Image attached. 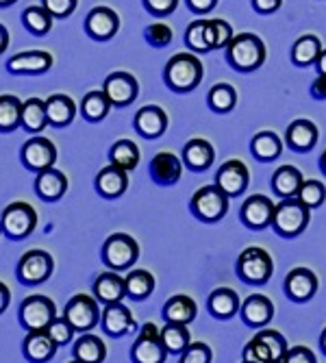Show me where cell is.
<instances>
[{"label": "cell", "instance_id": "6da1fadb", "mask_svg": "<svg viewBox=\"0 0 326 363\" xmlns=\"http://www.w3.org/2000/svg\"><path fill=\"white\" fill-rule=\"evenodd\" d=\"M203 74H205L203 61L191 52H179L170 57V61L166 63V70H163L166 85L174 91L196 89L203 81Z\"/></svg>", "mask_w": 326, "mask_h": 363}, {"label": "cell", "instance_id": "7a4b0ae2", "mask_svg": "<svg viewBox=\"0 0 326 363\" xmlns=\"http://www.w3.org/2000/svg\"><path fill=\"white\" fill-rule=\"evenodd\" d=\"M226 59L235 70L250 72L261 68V63L266 61V46L252 33H240L226 46Z\"/></svg>", "mask_w": 326, "mask_h": 363}, {"label": "cell", "instance_id": "3957f363", "mask_svg": "<svg viewBox=\"0 0 326 363\" xmlns=\"http://www.w3.org/2000/svg\"><path fill=\"white\" fill-rule=\"evenodd\" d=\"M309 224V207L300 201L298 196L285 198L283 203L276 205L272 226L276 228V233L283 238H296Z\"/></svg>", "mask_w": 326, "mask_h": 363}, {"label": "cell", "instance_id": "277c9868", "mask_svg": "<svg viewBox=\"0 0 326 363\" xmlns=\"http://www.w3.org/2000/svg\"><path fill=\"white\" fill-rule=\"evenodd\" d=\"M0 222H3V233L9 240L20 242V240H26L33 230L38 228V211L24 201H16L5 207L3 216H0Z\"/></svg>", "mask_w": 326, "mask_h": 363}, {"label": "cell", "instance_id": "5b68a950", "mask_svg": "<svg viewBox=\"0 0 326 363\" xmlns=\"http://www.w3.org/2000/svg\"><path fill=\"white\" fill-rule=\"evenodd\" d=\"M52 270H55V259L50 257V252L33 248L20 257L16 266V277L22 285L35 287L46 283L52 277Z\"/></svg>", "mask_w": 326, "mask_h": 363}, {"label": "cell", "instance_id": "8992f818", "mask_svg": "<svg viewBox=\"0 0 326 363\" xmlns=\"http://www.w3.org/2000/svg\"><path fill=\"white\" fill-rule=\"evenodd\" d=\"M272 272H274V261H272L270 252L264 248L250 246V248L242 250V255L237 257V274L246 283L264 285L270 281Z\"/></svg>", "mask_w": 326, "mask_h": 363}, {"label": "cell", "instance_id": "52a82bcc", "mask_svg": "<svg viewBox=\"0 0 326 363\" xmlns=\"http://www.w3.org/2000/svg\"><path fill=\"white\" fill-rule=\"evenodd\" d=\"M55 318H57V305L52 303V298L42 294L26 296L18 311V320L26 331H44Z\"/></svg>", "mask_w": 326, "mask_h": 363}, {"label": "cell", "instance_id": "ba28073f", "mask_svg": "<svg viewBox=\"0 0 326 363\" xmlns=\"http://www.w3.org/2000/svg\"><path fill=\"white\" fill-rule=\"evenodd\" d=\"M140 259V244L126 233H113L103 244V263L109 270H128Z\"/></svg>", "mask_w": 326, "mask_h": 363}, {"label": "cell", "instance_id": "9c48e42d", "mask_svg": "<svg viewBox=\"0 0 326 363\" xmlns=\"http://www.w3.org/2000/svg\"><path fill=\"white\" fill-rule=\"evenodd\" d=\"M189 207L196 218H201L205 222H218L228 211V194L218 183L201 187L191 196Z\"/></svg>", "mask_w": 326, "mask_h": 363}, {"label": "cell", "instance_id": "30bf717a", "mask_svg": "<svg viewBox=\"0 0 326 363\" xmlns=\"http://www.w3.org/2000/svg\"><path fill=\"white\" fill-rule=\"evenodd\" d=\"M101 301L96 296H87V294H77L65 303L63 307V318L68 320L79 333H87L91 328L101 322L103 313H101Z\"/></svg>", "mask_w": 326, "mask_h": 363}, {"label": "cell", "instance_id": "8fae6325", "mask_svg": "<svg viewBox=\"0 0 326 363\" xmlns=\"http://www.w3.org/2000/svg\"><path fill=\"white\" fill-rule=\"evenodd\" d=\"M168 348L161 340V331L152 324H144L135 344L130 346V359L135 363H163L168 359Z\"/></svg>", "mask_w": 326, "mask_h": 363}, {"label": "cell", "instance_id": "7c38bea8", "mask_svg": "<svg viewBox=\"0 0 326 363\" xmlns=\"http://www.w3.org/2000/svg\"><path fill=\"white\" fill-rule=\"evenodd\" d=\"M20 161L22 166L30 172H42V170H48V168H55L57 163V146L48 140V138H42V135H35L30 138L22 144V150H20Z\"/></svg>", "mask_w": 326, "mask_h": 363}, {"label": "cell", "instance_id": "4fadbf2b", "mask_svg": "<svg viewBox=\"0 0 326 363\" xmlns=\"http://www.w3.org/2000/svg\"><path fill=\"white\" fill-rule=\"evenodd\" d=\"M52 55L46 50H26L18 52L7 61V72L16 77H40L52 68Z\"/></svg>", "mask_w": 326, "mask_h": 363}, {"label": "cell", "instance_id": "5bb4252c", "mask_svg": "<svg viewBox=\"0 0 326 363\" xmlns=\"http://www.w3.org/2000/svg\"><path fill=\"white\" fill-rule=\"evenodd\" d=\"M103 91L113 107H126L137 98L140 83L130 72H111L103 83Z\"/></svg>", "mask_w": 326, "mask_h": 363}, {"label": "cell", "instance_id": "9a60e30c", "mask_svg": "<svg viewBox=\"0 0 326 363\" xmlns=\"http://www.w3.org/2000/svg\"><path fill=\"white\" fill-rule=\"evenodd\" d=\"M120 28V18L111 7H94L85 18V33L96 42L111 40Z\"/></svg>", "mask_w": 326, "mask_h": 363}, {"label": "cell", "instance_id": "2e32d148", "mask_svg": "<svg viewBox=\"0 0 326 363\" xmlns=\"http://www.w3.org/2000/svg\"><path fill=\"white\" fill-rule=\"evenodd\" d=\"M276 205L264 194H254L246 198V203L242 205V222L248 228H266L274 220Z\"/></svg>", "mask_w": 326, "mask_h": 363}, {"label": "cell", "instance_id": "e0dca14e", "mask_svg": "<svg viewBox=\"0 0 326 363\" xmlns=\"http://www.w3.org/2000/svg\"><path fill=\"white\" fill-rule=\"evenodd\" d=\"M250 181V172L246 168V163L240 159H231L222 163V168L215 174V183L228 194V196H240L246 191Z\"/></svg>", "mask_w": 326, "mask_h": 363}, {"label": "cell", "instance_id": "ac0fdd59", "mask_svg": "<svg viewBox=\"0 0 326 363\" xmlns=\"http://www.w3.org/2000/svg\"><path fill=\"white\" fill-rule=\"evenodd\" d=\"M133 126H135V130H137L142 138L154 140V138L166 133V128H168V113L163 111L161 107H157V105H146V107H142L135 113Z\"/></svg>", "mask_w": 326, "mask_h": 363}, {"label": "cell", "instance_id": "d6986e66", "mask_svg": "<svg viewBox=\"0 0 326 363\" xmlns=\"http://www.w3.org/2000/svg\"><path fill=\"white\" fill-rule=\"evenodd\" d=\"M183 174V163L172 152H157L150 161V179L157 185H176Z\"/></svg>", "mask_w": 326, "mask_h": 363}, {"label": "cell", "instance_id": "ffe728a7", "mask_svg": "<svg viewBox=\"0 0 326 363\" xmlns=\"http://www.w3.org/2000/svg\"><path fill=\"white\" fill-rule=\"evenodd\" d=\"M68 191V177L57 168H48L38 172L35 177V194L44 203H57Z\"/></svg>", "mask_w": 326, "mask_h": 363}, {"label": "cell", "instance_id": "44dd1931", "mask_svg": "<svg viewBox=\"0 0 326 363\" xmlns=\"http://www.w3.org/2000/svg\"><path fill=\"white\" fill-rule=\"evenodd\" d=\"M285 291L291 301L305 303L317 291V277L309 268H293L285 279Z\"/></svg>", "mask_w": 326, "mask_h": 363}, {"label": "cell", "instance_id": "7402d4cb", "mask_svg": "<svg viewBox=\"0 0 326 363\" xmlns=\"http://www.w3.org/2000/svg\"><path fill=\"white\" fill-rule=\"evenodd\" d=\"M133 324H135V320H133V313H130L128 307H124L122 303L105 305V311H103V318H101V326H103V331L109 337L126 335L130 328H133Z\"/></svg>", "mask_w": 326, "mask_h": 363}, {"label": "cell", "instance_id": "603a6c76", "mask_svg": "<svg viewBox=\"0 0 326 363\" xmlns=\"http://www.w3.org/2000/svg\"><path fill=\"white\" fill-rule=\"evenodd\" d=\"M57 344L55 340L48 335V331H28L24 342H22V352L28 361L33 363H46L55 357L57 352Z\"/></svg>", "mask_w": 326, "mask_h": 363}, {"label": "cell", "instance_id": "cb8c5ba5", "mask_svg": "<svg viewBox=\"0 0 326 363\" xmlns=\"http://www.w3.org/2000/svg\"><path fill=\"white\" fill-rule=\"evenodd\" d=\"M96 191L103 198H120L128 189V172L116 163H109L96 174Z\"/></svg>", "mask_w": 326, "mask_h": 363}, {"label": "cell", "instance_id": "d4e9b609", "mask_svg": "<svg viewBox=\"0 0 326 363\" xmlns=\"http://www.w3.org/2000/svg\"><path fill=\"white\" fill-rule=\"evenodd\" d=\"M94 296L103 305L122 303V298L126 296V281H124V277H120L118 270L103 272L101 277L94 281Z\"/></svg>", "mask_w": 326, "mask_h": 363}, {"label": "cell", "instance_id": "484cf974", "mask_svg": "<svg viewBox=\"0 0 326 363\" xmlns=\"http://www.w3.org/2000/svg\"><path fill=\"white\" fill-rule=\"evenodd\" d=\"M77 111L79 107L68 94H52L46 98V113H48L50 126L61 128V126L72 124L77 118Z\"/></svg>", "mask_w": 326, "mask_h": 363}, {"label": "cell", "instance_id": "4316f807", "mask_svg": "<svg viewBox=\"0 0 326 363\" xmlns=\"http://www.w3.org/2000/svg\"><path fill=\"white\" fill-rule=\"evenodd\" d=\"M274 315V305L268 296L264 294H254L250 298H246V303L242 305V318L248 326H264L272 320Z\"/></svg>", "mask_w": 326, "mask_h": 363}, {"label": "cell", "instance_id": "83f0119b", "mask_svg": "<svg viewBox=\"0 0 326 363\" xmlns=\"http://www.w3.org/2000/svg\"><path fill=\"white\" fill-rule=\"evenodd\" d=\"M215 159L213 146L207 140H189L183 148V161L189 170L203 172L207 168H211V163Z\"/></svg>", "mask_w": 326, "mask_h": 363}, {"label": "cell", "instance_id": "f1b7e54d", "mask_svg": "<svg viewBox=\"0 0 326 363\" xmlns=\"http://www.w3.org/2000/svg\"><path fill=\"white\" fill-rule=\"evenodd\" d=\"M317 142V126L311 120H296L291 122L287 128V144L298 150V152H307L315 146Z\"/></svg>", "mask_w": 326, "mask_h": 363}, {"label": "cell", "instance_id": "f546056e", "mask_svg": "<svg viewBox=\"0 0 326 363\" xmlns=\"http://www.w3.org/2000/svg\"><path fill=\"white\" fill-rule=\"evenodd\" d=\"M48 113H46V101L42 98H26L22 103V128L28 133H42L48 126Z\"/></svg>", "mask_w": 326, "mask_h": 363}, {"label": "cell", "instance_id": "4dcf8cb0", "mask_svg": "<svg viewBox=\"0 0 326 363\" xmlns=\"http://www.w3.org/2000/svg\"><path fill=\"white\" fill-rule=\"evenodd\" d=\"M72 354H74V359L85 361V363H101V361H105V357H107V346H105V342H103L101 337H98V335H91V333L87 331L85 335H81V337L74 342Z\"/></svg>", "mask_w": 326, "mask_h": 363}, {"label": "cell", "instance_id": "1f68e13d", "mask_svg": "<svg viewBox=\"0 0 326 363\" xmlns=\"http://www.w3.org/2000/svg\"><path fill=\"white\" fill-rule=\"evenodd\" d=\"M22 126V101L13 94L0 96V133H13Z\"/></svg>", "mask_w": 326, "mask_h": 363}, {"label": "cell", "instance_id": "d6a6232c", "mask_svg": "<svg viewBox=\"0 0 326 363\" xmlns=\"http://www.w3.org/2000/svg\"><path fill=\"white\" fill-rule=\"evenodd\" d=\"M111 101L107 98V94L101 89H94V91H87L81 101V116L87 120V122H101L107 118V113L111 111Z\"/></svg>", "mask_w": 326, "mask_h": 363}, {"label": "cell", "instance_id": "836d02e7", "mask_svg": "<svg viewBox=\"0 0 326 363\" xmlns=\"http://www.w3.org/2000/svg\"><path fill=\"white\" fill-rule=\"evenodd\" d=\"M196 307L193 298L189 296H172V298L163 305V320L166 322H179V324H189L193 318H196Z\"/></svg>", "mask_w": 326, "mask_h": 363}, {"label": "cell", "instance_id": "e575fe53", "mask_svg": "<svg viewBox=\"0 0 326 363\" xmlns=\"http://www.w3.org/2000/svg\"><path fill=\"white\" fill-rule=\"evenodd\" d=\"M140 146L130 140H118L111 148H109V161L116 163V166L124 168L126 172H133L140 166Z\"/></svg>", "mask_w": 326, "mask_h": 363}, {"label": "cell", "instance_id": "d590c367", "mask_svg": "<svg viewBox=\"0 0 326 363\" xmlns=\"http://www.w3.org/2000/svg\"><path fill=\"white\" fill-rule=\"evenodd\" d=\"M242 305H240V296H237V291H233V289H228V287H220V289H215L211 296H209V311H211V315H215V318H233L235 313H237V309H240Z\"/></svg>", "mask_w": 326, "mask_h": 363}, {"label": "cell", "instance_id": "8d00e7d4", "mask_svg": "<svg viewBox=\"0 0 326 363\" xmlns=\"http://www.w3.org/2000/svg\"><path fill=\"white\" fill-rule=\"evenodd\" d=\"M52 20L55 16L44 7V5H30L22 11V24L26 26L28 33L38 38H44L52 28Z\"/></svg>", "mask_w": 326, "mask_h": 363}, {"label": "cell", "instance_id": "74e56055", "mask_svg": "<svg viewBox=\"0 0 326 363\" xmlns=\"http://www.w3.org/2000/svg\"><path fill=\"white\" fill-rule=\"evenodd\" d=\"M300 185H303V174L298 168H293V166H283L272 177V187L281 198L298 196Z\"/></svg>", "mask_w": 326, "mask_h": 363}, {"label": "cell", "instance_id": "f35d334b", "mask_svg": "<svg viewBox=\"0 0 326 363\" xmlns=\"http://www.w3.org/2000/svg\"><path fill=\"white\" fill-rule=\"evenodd\" d=\"M126 281V296L133 301H144L154 291V277L148 270H133L124 277Z\"/></svg>", "mask_w": 326, "mask_h": 363}, {"label": "cell", "instance_id": "ab89813d", "mask_svg": "<svg viewBox=\"0 0 326 363\" xmlns=\"http://www.w3.org/2000/svg\"><path fill=\"white\" fill-rule=\"evenodd\" d=\"M252 152L257 159L261 161H272L281 155L283 150V142L276 133H272V130H261V133H257L252 138Z\"/></svg>", "mask_w": 326, "mask_h": 363}, {"label": "cell", "instance_id": "60d3db41", "mask_svg": "<svg viewBox=\"0 0 326 363\" xmlns=\"http://www.w3.org/2000/svg\"><path fill=\"white\" fill-rule=\"evenodd\" d=\"M322 52V44L315 35H303L296 40V44H293L291 48V61L296 65H311L317 61Z\"/></svg>", "mask_w": 326, "mask_h": 363}, {"label": "cell", "instance_id": "b9f144b4", "mask_svg": "<svg viewBox=\"0 0 326 363\" xmlns=\"http://www.w3.org/2000/svg\"><path fill=\"white\" fill-rule=\"evenodd\" d=\"M161 340L166 344L170 354H181L189 346V331L185 324L179 322H168L161 328Z\"/></svg>", "mask_w": 326, "mask_h": 363}, {"label": "cell", "instance_id": "7bdbcfd3", "mask_svg": "<svg viewBox=\"0 0 326 363\" xmlns=\"http://www.w3.org/2000/svg\"><path fill=\"white\" fill-rule=\"evenodd\" d=\"M237 105V91L226 85V83H218L211 87L209 91V107L218 113H226L231 111L233 107Z\"/></svg>", "mask_w": 326, "mask_h": 363}, {"label": "cell", "instance_id": "ee69618b", "mask_svg": "<svg viewBox=\"0 0 326 363\" xmlns=\"http://www.w3.org/2000/svg\"><path fill=\"white\" fill-rule=\"evenodd\" d=\"M233 38V28L226 20H207V42L211 50L228 46Z\"/></svg>", "mask_w": 326, "mask_h": 363}, {"label": "cell", "instance_id": "f6af8a7d", "mask_svg": "<svg viewBox=\"0 0 326 363\" xmlns=\"http://www.w3.org/2000/svg\"><path fill=\"white\" fill-rule=\"evenodd\" d=\"M185 42L191 50H198V52H207L209 42H207V20H196L187 26L185 33Z\"/></svg>", "mask_w": 326, "mask_h": 363}, {"label": "cell", "instance_id": "bcb514c9", "mask_svg": "<svg viewBox=\"0 0 326 363\" xmlns=\"http://www.w3.org/2000/svg\"><path fill=\"white\" fill-rule=\"evenodd\" d=\"M48 335L55 340V344L57 346H65V344H70L72 340H74V333H77V328L65 320L63 315L61 318H55L50 324H48Z\"/></svg>", "mask_w": 326, "mask_h": 363}, {"label": "cell", "instance_id": "7dc6e473", "mask_svg": "<svg viewBox=\"0 0 326 363\" xmlns=\"http://www.w3.org/2000/svg\"><path fill=\"white\" fill-rule=\"evenodd\" d=\"M298 198L311 209V207H320L326 198V187L320 181H303L300 189H298Z\"/></svg>", "mask_w": 326, "mask_h": 363}, {"label": "cell", "instance_id": "c3c4849f", "mask_svg": "<svg viewBox=\"0 0 326 363\" xmlns=\"http://www.w3.org/2000/svg\"><path fill=\"white\" fill-rule=\"evenodd\" d=\"M144 38L150 46L154 48H163V46H168L172 42V26H168L166 22H154L150 26H146L144 30Z\"/></svg>", "mask_w": 326, "mask_h": 363}, {"label": "cell", "instance_id": "681fc988", "mask_svg": "<svg viewBox=\"0 0 326 363\" xmlns=\"http://www.w3.org/2000/svg\"><path fill=\"white\" fill-rule=\"evenodd\" d=\"M257 337L268 346L272 361H285V354H287V342H285V337H283L279 331H261Z\"/></svg>", "mask_w": 326, "mask_h": 363}, {"label": "cell", "instance_id": "f907efd6", "mask_svg": "<svg viewBox=\"0 0 326 363\" xmlns=\"http://www.w3.org/2000/svg\"><path fill=\"white\" fill-rule=\"evenodd\" d=\"M211 359L213 354L207 344H189L181 352V363H209Z\"/></svg>", "mask_w": 326, "mask_h": 363}, {"label": "cell", "instance_id": "816d5d0a", "mask_svg": "<svg viewBox=\"0 0 326 363\" xmlns=\"http://www.w3.org/2000/svg\"><path fill=\"white\" fill-rule=\"evenodd\" d=\"M244 361H248V363H266V361H272V357H270L268 346L259 337H254L244 348Z\"/></svg>", "mask_w": 326, "mask_h": 363}, {"label": "cell", "instance_id": "f5cc1de1", "mask_svg": "<svg viewBox=\"0 0 326 363\" xmlns=\"http://www.w3.org/2000/svg\"><path fill=\"white\" fill-rule=\"evenodd\" d=\"M42 5L59 20L63 18H70L77 7H79V0H42Z\"/></svg>", "mask_w": 326, "mask_h": 363}, {"label": "cell", "instance_id": "db71d44e", "mask_svg": "<svg viewBox=\"0 0 326 363\" xmlns=\"http://www.w3.org/2000/svg\"><path fill=\"white\" fill-rule=\"evenodd\" d=\"M144 7L152 16H170L176 11L179 0H144Z\"/></svg>", "mask_w": 326, "mask_h": 363}, {"label": "cell", "instance_id": "11a10c76", "mask_svg": "<svg viewBox=\"0 0 326 363\" xmlns=\"http://www.w3.org/2000/svg\"><path fill=\"white\" fill-rule=\"evenodd\" d=\"M285 361H287V363H315L317 359H315V354H313L309 348H305V346H296V348L287 350Z\"/></svg>", "mask_w": 326, "mask_h": 363}, {"label": "cell", "instance_id": "9f6ffc18", "mask_svg": "<svg viewBox=\"0 0 326 363\" xmlns=\"http://www.w3.org/2000/svg\"><path fill=\"white\" fill-rule=\"evenodd\" d=\"M185 3H187V7H189L193 13L205 16V13H209V11L215 9L218 0H185Z\"/></svg>", "mask_w": 326, "mask_h": 363}, {"label": "cell", "instance_id": "6f0895ef", "mask_svg": "<svg viewBox=\"0 0 326 363\" xmlns=\"http://www.w3.org/2000/svg\"><path fill=\"white\" fill-rule=\"evenodd\" d=\"M283 5V0H252V7L259 13H274Z\"/></svg>", "mask_w": 326, "mask_h": 363}, {"label": "cell", "instance_id": "680465c9", "mask_svg": "<svg viewBox=\"0 0 326 363\" xmlns=\"http://www.w3.org/2000/svg\"><path fill=\"white\" fill-rule=\"evenodd\" d=\"M311 96L317 98V101H326V74H317L311 85Z\"/></svg>", "mask_w": 326, "mask_h": 363}, {"label": "cell", "instance_id": "91938a15", "mask_svg": "<svg viewBox=\"0 0 326 363\" xmlns=\"http://www.w3.org/2000/svg\"><path fill=\"white\" fill-rule=\"evenodd\" d=\"M9 305H11V291L3 281H0V315L9 309Z\"/></svg>", "mask_w": 326, "mask_h": 363}, {"label": "cell", "instance_id": "94428289", "mask_svg": "<svg viewBox=\"0 0 326 363\" xmlns=\"http://www.w3.org/2000/svg\"><path fill=\"white\" fill-rule=\"evenodd\" d=\"M9 28L3 24V22H0V55H5V50L9 48Z\"/></svg>", "mask_w": 326, "mask_h": 363}, {"label": "cell", "instance_id": "6125c7cd", "mask_svg": "<svg viewBox=\"0 0 326 363\" xmlns=\"http://www.w3.org/2000/svg\"><path fill=\"white\" fill-rule=\"evenodd\" d=\"M315 65H317V72H320V74H326V48L320 52V57H317Z\"/></svg>", "mask_w": 326, "mask_h": 363}, {"label": "cell", "instance_id": "be15d7a7", "mask_svg": "<svg viewBox=\"0 0 326 363\" xmlns=\"http://www.w3.org/2000/svg\"><path fill=\"white\" fill-rule=\"evenodd\" d=\"M18 0H0V9H5V7H11V5H16Z\"/></svg>", "mask_w": 326, "mask_h": 363}, {"label": "cell", "instance_id": "e7e4bbea", "mask_svg": "<svg viewBox=\"0 0 326 363\" xmlns=\"http://www.w3.org/2000/svg\"><path fill=\"white\" fill-rule=\"evenodd\" d=\"M320 168L324 170V174H326V150L322 152V157H320Z\"/></svg>", "mask_w": 326, "mask_h": 363}, {"label": "cell", "instance_id": "03108f58", "mask_svg": "<svg viewBox=\"0 0 326 363\" xmlns=\"http://www.w3.org/2000/svg\"><path fill=\"white\" fill-rule=\"evenodd\" d=\"M320 344H322V350L326 352V328L322 331V337H320Z\"/></svg>", "mask_w": 326, "mask_h": 363}, {"label": "cell", "instance_id": "003e7915", "mask_svg": "<svg viewBox=\"0 0 326 363\" xmlns=\"http://www.w3.org/2000/svg\"><path fill=\"white\" fill-rule=\"evenodd\" d=\"M0 235H5V233H3V222H0Z\"/></svg>", "mask_w": 326, "mask_h": 363}]
</instances>
